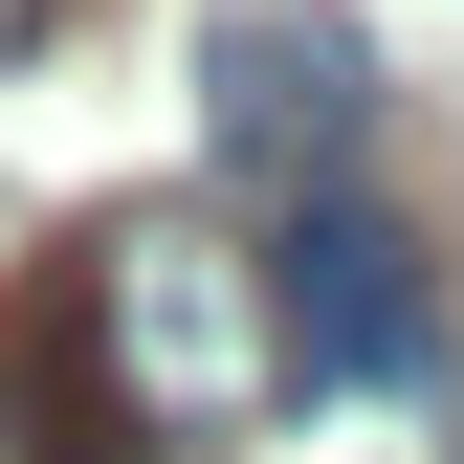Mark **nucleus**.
Segmentation results:
<instances>
[{
	"label": "nucleus",
	"instance_id": "39448f33",
	"mask_svg": "<svg viewBox=\"0 0 464 464\" xmlns=\"http://www.w3.org/2000/svg\"><path fill=\"white\" fill-rule=\"evenodd\" d=\"M0 23H89V0H0Z\"/></svg>",
	"mask_w": 464,
	"mask_h": 464
},
{
	"label": "nucleus",
	"instance_id": "f03ea898",
	"mask_svg": "<svg viewBox=\"0 0 464 464\" xmlns=\"http://www.w3.org/2000/svg\"><path fill=\"white\" fill-rule=\"evenodd\" d=\"M266 376L287 398H420L442 376V287L376 199H287L266 221Z\"/></svg>",
	"mask_w": 464,
	"mask_h": 464
},
{
	"label": "nucleus",
	"instance_id": "7ed1b4c3",
	"mask_svg": "<svg viewBox=\"0 0 464 464\" xmlns=\"http://www.w3.org/2000/svg\"><path fill=\"white\" fill-rule=\"evenodd\" d=\"M89 310H111V354H133L155 420H199V398H287V376H266V244H221L199 199L89 221Z\"/></svg>",
	"mask_w": 464,
	"mask_h": 464
},
{
	"label": "nucleus",
	"instance_id": "20e7f679",
	"mask_svg": "<svg viewBox=\"0 0 464 464\" xmlns=\"http://www.w3.org/2000/svg\"><path fill=\"white\" fill-rule=\"evenodd\" d=\"M0 442L23 464H155L178 442L133 398V354H111V310H89V244H44L23 287H0Z\"/></svg>",
	"mask_w": 464,
	"mask_h": 464
},
{
	"label": "nucleus",
	"instance_id": "f257e3e1",
	"mask_svg": "<svg viewBox=\"0 0 464 464\" xmlns=\"http://www.w3.org/2000/svg\"><path fill=\"white\" fill-rule=\"evenodd\" d=\"M199 155H221V199H354V155H376V44L332 23V0H221L199 23Z\"/></svg>",
	"mask_w": 464,
	"mask_h": 464
}]
</instances>
